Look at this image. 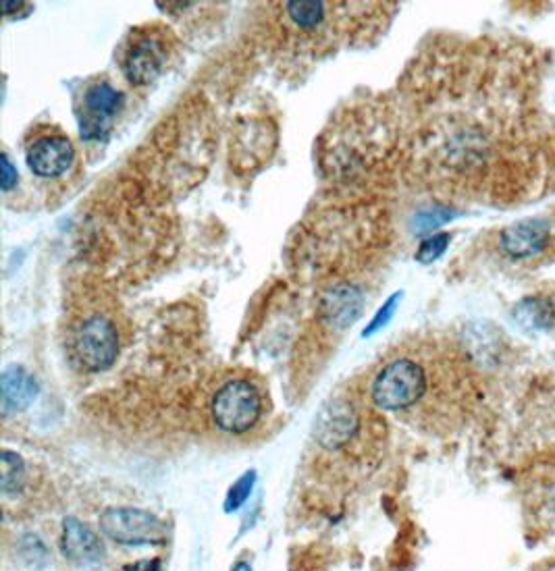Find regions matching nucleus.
<instances>
[{
  "instance_id": "obj_12",
  "label": "nucleus",
  "mask_w": 555,
  "mask_h": 571,
  "mask_svg": "<svg viewBox=\"0 0 555 571\" xmlns=\"http://www.w3.org/2000/svg\"><path fill=\"white\" fill-rule=\"evenodd\" d=\"M0 395H3V414H17L30 407L38 397L36 378L21 366H11L3 372V385H0Z\"/></svg>"
},
{
  "instance_id": "obj_2",
  "label": "nucleus",
  "mask_w": 555,
  "mask_h": 571,
  "mask_svg": "<svg viewBox=\"0 0 555 571\" xmlns=\"http://www.w3.org/2000/svg\"><path fill=\"white\" fill-rule=\"evenodd\" d=\"M65 347L79 372L100 374L115 366L123 349V331L117 314L107 306L77 308L69 322Z\"/></svg>"
},
{
  "instance_id": "obj_13",
  "label": "nucleus",
  "mask_w": 555,
  "mask_h": 571,
  "mask_svg": "<svg viewBox=\"0 0 555 571\" xmlns=\"http://www.w3.org/2000/svg\"><path fill=\"white\" fill-rule=\"evenodd\" d=\"M514 318L526 331H547L555 322V308L545 297H526L516 306Z\"/></svg>"
},
{
  "instance_id": "obj_21",
  "label": "nucleus",
  "mask_w": 555,
  "mask_h": 571,
  "mask_svg": "<svg viewBox=\"0 0 555 571\" xmlns=\"http://www.w3.org/2000/svg\"><path fill=\"white\" fill-rule=\"evenodd\" d=\"M121 571H163V567H161V561L158 559H144V561L125 565Z\"/></svg>"
},
{
  "instance_id": "obj_8",
  "label": "nucleus",
  "mask_w": 555,
  "mask_h": 571,
  "mask_svg": "<svg viewBox=\"0 0 555 571\" xmlns=\"http://www.w3.org/2000/svg\"><path fill=\"white\" fill-rule=\"evenodd\" d=\"M364 434V416L354 397H337L325 403L314 424V441L325 451L348 449Z\"/></svg>"
},
{
  "instance_id": "obj_7",
  "label": "nucleus",
  "mask_w": 555,
  "mask_h": 571,
  "mask_svg": "<svg viewBox=\"0 0 555 571\" xmlns=\"http://www.w3.org/2000/svg\"><path fill=\"white\" fill-rule=\"evenodd\" d=\"M125 94L107 79H92L79 102V133L84 140H107L123 111Z\"/></svg>"
},
{
  "instance_id": "obj_22",
  "label": "nucleus",
  "mask_w": 555,
  "mask_h": 571,
  "mask_svg": "<svg viewBox=\"0 0 555 571\" xmlns=\"http://www.w3.org/2000/svg\"><path fill=\"white\" fill-rule=\"evenodd\" d=\"M547 505H549L551 513L555 515V482H553V486H551V491H549V497H547Z\"/></svg>"
},
{
  "instance_id": "obj_14",
  "label": "nucleus",
  "mask_w": 555,
  "mask_h": 571,
  "mask_svg": "<svg viewBox=\"0 0 555 571\" xmlns=\"http://www.w3.org/2000/svg\"><path fill=\"white\" fill-rule=\"evenodd\" d=\"M285 17L296 25L298 30L310 32L321 27L327 17V5L325 3H314V0H300V3H285L283 5Z\"/></svg>"
},
{
  "instance_id": "obj_1",
  "label": "nucleus",
  "mask_w": 555,
  "mask_h": 571,
  "mask_svg": "<svg viewBox=\"0 0 555 571\" xmlns=\"http://www.w3.org/2000/svg\"><path fill=\"white\" fill-rule=\"evenodd\" d=\"M470 393V374L458 353L425 341L387 353L368 383L377 410L433 432L460 424Z\"/></svg>"
},
{
  "instance_id": "obj_11",
  "label": "nucleus",
  "mask_w": 555,
  "mask_h": 571,
  "mask_svg": "<svg viewBox=\"0 0 555 571\" xmlns=\"http://www.w3.org/2000/svg\"><path fill=\"white\" fill-rule=\"evenodd\" d=\"M362 304H364V297L360 289L352 285H337V287H331L323 295L319 316L327 324H331L333 329L339 331V329H346V326L354 324V320L362 312Z\"/></svg>"
},
{
  "instance_id": "obj_16",
  "label": "nucleus",
  "mask_w": 555,
  "mask_h": 571,
  "mask_svg": "<svg viewBox=\"0 0 555 571\" xmlns=\"http://www.w3.org/2000/svg\"><path fill=\"white\" fill-rule=\"evenodd\" d=\"M454 216H456L454 210H449L445 206H433L429 210H422L416 216L414 229H416V233H427V231H433L435 227L447 223L449 219H454Z\"/></svg>"
},
{
  "instance_id": "obj_6",
  "label": "nucleus",
  "mask_w": 555,
  "mask_h": 571,
  "mask_svg": "<svg viewBox=\"0 0 555 571\" xmlns=\"http://www.w3.org/2000/svg\"><path fill=\"white\" fill-rule=\"evenodd\" d=\"M100 530L117 545L125 547L165 545L169 534L161 518L136 507H111L102 511Z\"/></svg>"
},
{
  "instance_id": "obj_20",
  "label": "nucleus",
  "mask_w": 555,
  "mask_h": 571,
  "mask_svg": "<svg viewBox=\"0 0 555 571\" xmlns=\"http://www.w3.org/2000/svg\"><path fill=\"white\" fill-rule=\"evenodd\" d=\"M0 160H3V177H0V183H3V192H11V189L17 185L19 181V175H17V169L13 167V162L9 158V154H3L0 156Z\"/></svg>"
},
{
  "instance_id": "obj_19",
  "label": "nucleus",
  "mask_w": 555,
  "mask_h": 571,
  "mask_svg": "<svg viewBox=\"0 0 555 571\" xmlns=\"http://www.w3.org/2000/svg\"><path fill=\"white\" fill-rule=\"evenodd\" d=\"M400 299H402V293L391 295V297L387 299V302L383 304V308H379V312L375 314V318L368 322V326H366V329L362 331V337H370V335H375L377 331H381L383 326L391 320V316L395 314V308H398Z\"/></svg>"
},
{
  "instance_id": "obj_4",
  "label": "nucleus",
  "mask_w": 555,
  "mask_h": 571,
  "mask_svg": "<svg viewBox=\"0 0 555 571\" xmlns=\"http://www.w3.org/2000/svg\"><path fill=\"white\" fill-rule=\"evenodd\" d=\"M175 54V38L163 25L136 27L121 52V71L131 86L146 88L161 79Z\"/></svg>"
},
{
  "instance_id": "obj_23",
  "label": "nucleus",
  "mask_w": 555,
  "mask_h": 571,
  "mask_svg": "<svg viewBox=\"0 0 555 571\" xmlns=\"http://www.w3.org/2000/svg\"><path fill=\"white\" fill-rule=\"evenodd\" d=\"M233 571H252V567H250V563L240 561V563H237V565L233 567Z\"/></svg>"
},
{
  "instance_id": "obj_9",
  "label": "nucleus",
  "mask_w": 555,
  "mask_h": 571,
  "mask_svg": "<svg viewBox=\"0 0 555 571\" xmlns=\"http://www.w3.org/2000/svg\"><path fill=\"white\" fill-rule=\"evenodd\" d=\"M61 551L75 565H96L104 559V545L98 534L75 518H67L63 524Z\"/></svg>"
},
{
  "instance_id": "obj_3",
  "label": "nucleus",
  "mask_w": 555,
  "mask_h": 571,
  "mask_svg": "<svg viewBox=\"0 0 555 571\" xmlns=\"http://www.w3.org/2000/svg\"><path fill=\"white\" fill-rule=\"evenodd\" d=\"M269 393L256 376L237 374L227 378L208 401L213 426L227 437H246L267 422Z\"/></svg>"
},
{
  "instance_id": "obj_17",
  "label": "nucleus",
  "mask_w": 555,
  "mask_h": 571,
  "mask_svg": "<svg viewBox=\"0 0 555 571\" xmlns=\"http://www.w3.org/2000/svg\"><path fill=\"white\" fill-rule=\"evenodd\" d=\"M254 482H256V474H254V472H248V474H244L240 480H237V482L231 486V491H229V495H227L225 511H237V509H240V507L246 503V499L250 497Z\"/></svg>"
},
{
  "instance_id": "obj_5",
  "label": "nucleus",
  "mask_w": 555,
  "mask_h": 571,
  "mask_svg": "<svg viewBox=\"0 0 555 571\" xmlns=\"http://www.w3.org/2000/svg\"><path fill=\"white\" fill-rule=\"evenodd\" d=\"M77 160L75 144L55 125H40L25 138V165L42 181L67 177Z\"/></svg>"
},
{
  "instance_id": "obj_18",
  "label": "nucleus",
  "mask_w": 555,
  "mask_h": 571,
  "mask_svg": "<svg viewBox=\"0 0 555 571\" xmlns=\"http://www.w3.org/2000/svg\"><path fill=\"white\" fill-rule=\"evenodd\" d=\"M447 246H449V235L447 233L433 235V237H429V239H425V241L420 243V248L416 252V260L422 262V264H431L439 256H443Z\"/></svg>"
},
{
  "instance_id": "obj_15",
  "label": "nucleus",
  "mask_w": 555,
  "mask_h": 571,
  "mask_svg": "<svg viewBox=\"0 0 555 571\" xmlns=\"http://www.w3.org/2000/svg\"><path fill=\"white\" fill-rule=\"evenodd\" d=\"M25 476L28 472H25L23 459L13 451H3V493L7 497L17 495L23 488Z\"/></svg>"
},
{
  "instance_id": "obj_10",
  "label": "nucleus",
  "mask_w": 555,
  "mask_h": 571,
  "mask_svg": "<svg viewBox=\"0 0 555 571\" xmlns=\"http://www.w3.org/2000/svg\"><path fill=\"white\" fill-rule=\"evenodd\" d=\"M549 241V225L539 219L514 223L501 233V250L510 258H531L545 250Z\"/></svg>"
}]
</instances>
